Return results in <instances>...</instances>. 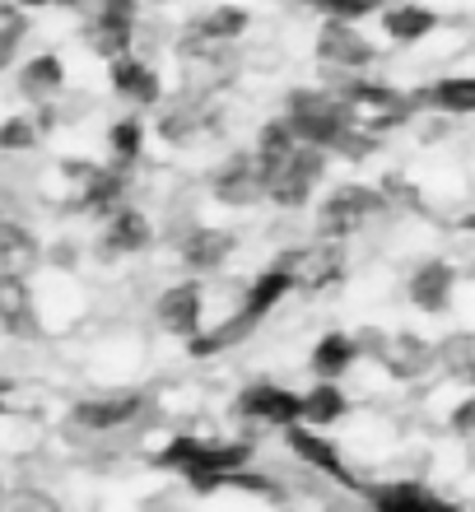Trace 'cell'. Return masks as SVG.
<instances>
[{"label":"cell","mask_w":475,"mask_h":512,"mask_svg":"<svg viewBox=\"0 0 475 512\" xmlns=\"http://www.w3.org/2000/svg\"><path fill=\"white\" fill-rule=\"evenodd\" d=\"M289 5L313 10V14H322V19H354V24L382 10V0H289Z\"/></svg>","instance_id":"obj_31"},{"label":"cell","mask_w":475,"mask_h":512,"mask_svg":"<svg viewBox=\"0 0 475 512\" xmlns=\"http://www.w3.org/2000/svg\"><path fill=\"white\" fill-rule=\"evenodd\" d=\"M75 261H80V256H75V247H70V243H56L52 247V266H75Z\"/></svg>","instance_id":"obj_34"},{"label":"cell","mask_w":475,"mask_h":512,"mask_svg":"<svg viewBox=\"0 0 475 512\" xmlns=\"http://www.w3.org/2000/svg\"><path fill=\"white\" fill-rule=\"evenodd\" d=\"M145 405H150L145 391H108V396H89V401L70 405V424L89 433H117L131 429L145 415Z\"/></svg>","instance_id":"obj_8"},{"label":"cell","mask_w":475,"mask_h":512,"mask_svg":"<svg viewBox=\"0 0 475 512\" xmlns=\"http://www.w3.org/2000/svg\"><path fill=\"white\" fill-rule=\"evenodd\" d=\"M42 145V122L38 117H5L0 122V154H28V149Z\"/></svg>","instance_id":"obj_30"},{"label":"cell","mask_w":475,"mask_h":512,"mask_svg":"<svg viewBox=\"0 0 475 512\" xmlns=\"http://www.w3.org/2000/svg\"><path fill=\"white\" fill-rule=\"evenodd\" d=\"M210 196H215L219 205H233V210H247V205L271 201V168L261 163L257 149H247V154H229V159L210 173Z\"/></svg>","instance_id":"obj_5"},{"label":"cell","mask_w":475,"mask_h":512,"mask_svg":"<svg viewBox=\"0 0 475 512\" xmlns=\"http://www.w3.org/2000/svg\"><path fill=\"white\" fill-rule=\"evenodd\" d=\"M466 378H471V387H475V368H471V373H466Z\"/></svg>","instance_id":"obj_38"},{"label":"cell","mask_w":475,"mask_h":512,"mask_svg":"<svg viewBox=\"0 0 475 512\" xmlns=\"http://www.w3.org/2000/svg\"><path fill=\"white\" fill-rule=\"evenodd\" d=\"M285 117H289V126L299 131V140L336 149L340 135L359 122V108L326 84V89H294V94L285 98Z\"/></svg>","instance_id":"obj_3"},{"label":"cell","mask_w":475,"mask_h":512,"mask_svg":"<svg viewBox=\"0 0 475 512\" xmlns=\"http://www.w3.org/2000/svg\"><path fill=\"white\" fill-rule=\"evenodd\" d=\"M5 410H10V387L0 382V415H5Z\"/></svg>","instance_id":"obj_35"},{"label":"cell","mask_w":475,"mask_h":512,"mask_svg":"<svg viewBox=\"0 0 475 512\" xmlns=\"http://www.w3.org/2000/svg\"><path fill=\"white\" fill-rule=\"evenodd\" d=\"M233 247H238V238H233L229 229H215V224H191V229L177 238V256H182V266L196 270V275L219 270L233 256Z\"/></svg>","instance_id":"obj_18"},{"label":"cell","mask_w":475,"mask_h":512,"mask_svg":"<svg viewBox=\"0 0 475 512\" xmlns=\"http://www.w3.org/2000/svg\"><path fill=\"white\" fill-rule=\"evenodd\" d=\"M438 24H443V19H438V10H429V5H392V10H382V33H387V42H396V47H415V42H424Z\"/></svg>","instance_id":"obj_23"},{"label":"cell","mask_w":475,"mask_h":512,"mask_svg":"<svg viewBox=\"0 0 475 512\" xmlns=\"http://www.w3.org/2000/svg\"><path fill=\"white\" fill-rule=\"evenodd\" d=\"M140 5H94V14L84 19V42L89 52L112 61L136 47V33H140V19H136Z\"/></svg>","instance_id":"obj_9"},{"label":"cell","mask_w":475,"mask_h":512,"mask_svg":"<svg viewBox=\"0 0 475 512\" xmlns=\"http://www.w3.org/2000/svg\"><path fill=\"white\" fill-rule=\"evenodd\" d=\"M285 443H289V452H294L299 461H308L313 471H322V475H331L336 485H350L354 489V475H350V466H345V457L336 452V443H331V438H322V433H317V424H308V419L289 424Z\"/></svg>","instance_id":"obj_17"},{"label":"cell","mask_w":475,"mask_h":512,"mask_svg":"<svg viewBox=\"0 0 475 512\" xmlns=\"http://www.w3.org/2000/svg\"><path fill=\"white\" fill-rule=\"evenodd\" d=\"M294 149H299V131L289 126L285 112H280V117H271V122L257 131V154H261V163H266L271 173L289 159V154H294Z\"/></svg>","instance_id":"obj_28"},{"label":"cell","mask_w":475,"mask_h":512,"mask_svg":"<svg viewBox=\"0 0 475 512\" xmlns=\"http://www.w3.org/2000/svg\"><path fill=\"white\" fill-rule=\"evenodd\" d=\"M210 126H215V117H210L201 98H177V103H168L159 112V135L168 145H196Z\"/></svg>","instance_id":"obj_21"},{"label":"cell","mask_w":475,"mask_h":512,"mask_svg":"<svg viewBox=\"0 0 475 512\" xmlns=\"http://www.w3.org/2000/svg\"><path fill=\"white\" fill-rule=\"evenodd\" d=\"M471 275H475V261H471Z\"/></svg>","instance_id":"obj_39"},{"label":"cell","mask_w":475,"mask_h":512,"mask_svg":"<svg viewBox=\"0 0 475 512\" xmlns=\"http://www.w3.org/2000/svg\"><path fill=\"white\" fill-rule=\"evenodd\" d=\"M317 61L326 75H364L378 61V47L354 28V19H322L317 28Z\"/></svg>","instance_id":"obj_7"},{"label":"cell","mask_w":475,"mask_h":512,"mask_svg":"<svg viewBox=\"0 0 475 512\" xmlns=\"http://www.w3.org/2000/svg\"><path fill=\"white\" fill-rule=\"evenodd\" d=\"M14 89H19V98H28L33 108L56 103V98H61V89H66V66H61V56H56V52L28 56L24 66H19V75H14Z\"/></svg>","instance_id":"obj_19"},{"label":"cell","mask_w":475,"mask_h":512,"mask_svg":"<svg viewBox=\"0 0 475 512\" xmlns=\"http://www.w3.org/2000/svg\"><path fill=\"white\" fill-rule=\"evenodd\" d=\"M462 229H466V233H475V215H471V219H462Z\"/></svg>","instance_id":"obj_36"},{"label":"cell","mask_w":475,"mask_h":512,"mask_svg":"<svg viewBox=\"0 0 475 512\" xmlns=\"http://www.w3.org/2000/svg\"><path fill=\"white\" fill-rule=\"evenodd\" d=\"M354 359H359V340H354L350 331H326V336L313 345V354H308V368H313V378L340 382L354 368Z\"/></svg>","instance_id":"obj_24"},{"label":"cell","mask_w":475,"mask_h":512,"mask_svg":"<svg viewBox=\"0 0 475 512\" xmlns=\"http://www.w3.org/2000/svg\"><path fill=\"white\" fill-rule=\"evenodd\" d=\"M252 28V14L243 5H215V10L196 14L182 33H177V52L191 56L201 52V47H215V42H238Z\"/></svg>","instance_id":"obj_10"},{"label":"cell","mask_w":475,"mask_h":512,"mask_svg":"<svg viewBox=\"0 0 475 512\" xmlns=\"http://www.w3.org/2000/svg\"><path fill=\"white\" fill-rule=\"evenodd\" d=\"M233 410L243 419H257V424H280V429H289V424L303 419V396L289 387H275V382H252V387L238 391Z\"/></svg>","instance_id":"obj_12"},{"label":"cell","mask_w":475,"mask_h":512,"mask_svg":"<svg viewBox=\"0 0 475 512\" xmlns=\"http://www.w3.org/2000/svg\"><path fill=\"white\" fill-rule=\"evenodd\" d=\"M415 103L434 112H475V75H452V80L429 84L415 94Z\"/></svg>","instance_id":"obj_27"},{"label":"cell","mask_w":475,"mask_h":512,"mask_svg":"<svg viewBox=\"0 0 475 512\" xmlns=\"http://www.w3.org/2000/svg\"><path fill=\"white\" fill-rule=\"evenodd\" d=\"M406 298H410V308L429 312V317L448 312L452 298H457V266L443 261V256L420 261V266L410 270V280H406Z\"/></svg>","instance_id":"obj_14"},{"label":"cell","mask_w":475,"mask_h":512,"mask_svg":"<svg viewBox=\"0 0 475 512\" xmlns=\"http://www.w3.org/2000/svg\"><path fill=\"white\" fill-rule=\"evenodd\" d=\"M326 154H331V149L299 140V149L275 168L271 173V201L280 205V210H303V205L313 201L317 187H322V177H326Z\"/></svg>","instance_id":"obj_6"},{"label":"cell","mask_w":475,"mask_h":512,"mask_svg":"<svg viewBox=\"0 0 475 512\" xmlns=\"http://www.w3.org/2000/svg\"><path fill=\"white\" fill-rule=\"evenodd\" d=\"M108 84H112V94L122 98V103H131V108H159L163 103L159 70H154L145 56H136V52L112 56L108 61Z\"/></svg>","instance_id":"obj_11"},{"label":"cell","mask_w":475,"mask_h":512,"mask_svg":"<svg viewBox=\"0 0 475 512\" xmlns=\"http://www.w3.org/2000/svg\"><path fill=\"white\" fill-rule=\"evenodd\" d=\"M163 471L182 475L196 494H215V489L229 485L233 471H243L247 461H252V447L247 443H205L196 433H177L168 438L159 457H154Z\"/></svg>","instance_id":"obj_1"},{"label":"cell","mask_w":475,"mask_h":512,"mask_svg":"<svg viewBox=\"0 0 475 512\" xmlns=\"http://www.w3.org/2000/svg\"><path fill=\"white\" fill-rule=\"evenodd\" d=\"M42 261V247L38 238H33V229H28L24 219H14L0 210V270H19L24 275L28 266H38Z\"/></svg>","instance_id":"obj_25"},{"label":"cell","mask_w":475,"mask_h":512,"mask_svg":"<svg viewBox=\"0 0 475 512\" xmlns=\"http://www.w3.org/2000/svg\"><path fill=\"white\" fill-rule=\"evenodd\" d=\"M387 210V196L382 187H364V182H340L331 187V196H322L317 205V233L331 238V243H345L354 233L368 229V219Z\"/></svg>","instance_id":"obj_4"},{"label":"cell","mask_w":475,"mask_h":512,"mask_svg":"<svg viewBox=\"0 0 475 512\" xmlns=\"http://www.w3.org/2000/svg\"><path fill=\"white\" fill-rule=\"evenodd\" d=\"M448 429L462 433V438H475V391L466 396V401H457V410L448 415Z\"/></svg>","instance_id":"obj_32"},{"label":"cell","mask_w":475,"mask_h":512,"mask_svg":"<svg viewBox=\"0 0 475 512\" xmlns=\"http://www.w3.org/2000/svg\"><path fill=\"white\" fill-rule=\"evenodd\" d=\"M289 289H299L294 284V270L285 266H266L257 275V280L243 289V303L233 308V317L224 326H215V331H201V336H191V354H219V350H233L238 340H247L252 331H257L266 317H271L280 303H285Z\"/></svg>","instance_id":"obj_2"},{"label":"cell","mask_w":475,"mask_h":512,"mask_svg":"<svg viewBox=\"0 0 475 512\" xmlns=\"http://www.w3.org/2000/svg\"><path fill=\"white\" fill-rule=\"evenodd\" d=\"M154 322L168 331V336H201L205 331V294L196 280H182L173 289H163L159 303H154Z\"/></svg>","instance_id":"obj_13"},{"label":"cell","mask_w":475,"mask_h":512,"mask_svg":"<svg viewBox=\"0 0 475 512\" xmlns=\"http://www.w3.org/2000/svg\"><path fill=\"white\" fill-rule=\"evenodd\" d=\"M373 508L382 512H434L443 508V494H434V489L415 485V480H392V485H364L359 489Z\"/></svg>","instance_id":"obj_22"},{"label":"cell","mask_w":475,"mask_h":512,"mask_svg":"<svg viewBox=\"0 0 475 512\" xmlns=\"http://www.w3.org/2000/svg\"><path fill=\"white\" fill-rule=\"evenodd\" d=\"M145 5H173V0H145Z\"/></svg>","instance_id":"obj_37"},{"label":"cell","mask_w":475,"mask_h":512,"mask_svg":"<svg viewBox=\"0 0 475 512\" xmlns=\"http://www.w3.org/2000/svg\"><path fill=\"white\" fill-rule=\"evenodd\" d=\"M19 10H80L89 0H14Z\"/></svg>","instance_id":"obj_33"},{"label":"cell","mask_w":475,"mask_h":512,"mask_svg":"<svg viewBox=\"0 0 475 512\" xmlns=\"http://www.w3.org/2000/svg\"><path fill=\"white\" fill-rule=\"evenodd\" d=\"M350 415V396L340 391L336 378H317L313 391H303V419L317 424V429H331L340 419Z\"/></svg>","instance_id":"obj_26"},{"label":"cell","mask_w":475,"mask_h":512,"mask_svg":"<svg viewBox=\"0 0 475 512\" xmlns=\"http://www.w3.org/2000/svg\"><path fill=\"white\" fill-rule=\"evenodd\" d=\"M154 243V229H150V215L136 210V205H117L103 224V238H98V256L112 261V256H136Z\"/></svg>","instance_id":"obj_16"},{"label":"cell","mask_w":475,"mask_h":512,"mask_svg":"<svg viewBox=\"0 0 475 512\" xmlns=\"http://www.w3.org/2000/svg\"><path fill=\"white\" fill-rule=\"evenodd\" d=\"M373 364H382L396 382H415V378H424V373H434L443 359H438V345H429L424 336H415V331H396V336L382 340V350H378Z\"/></svg>","instance_id":"obj_15"},{"label":"cell","mask_w":475,"mask_h":512,"mask_svg":"<svg viewBox=\"0 0 475 512\" xmlns=\"http://www.w3.org/2000/svg\"><path fill=\"white\" fill-rule=\"evenodd\" d=\"M0 326L10 336H38V308H33V289L24 284L19 270H0Z\"/></svg>","instance_id":"obj_20"},{"label":"cell","mask_w":475,"mask_h":512,"mask_svg":"<svg viewBox=\"0 0 475 512\" xmlns=\"http://www.w3.org/2000/svg\"><path fill=\"white\" fill-rule=\"evenodd\" d=\"M108 154L112 163H122V168H136L140 154H145V126L136 117H122V122L108 126Z\"/></svg>","instance_id":"obj_29"}]
</instances>
